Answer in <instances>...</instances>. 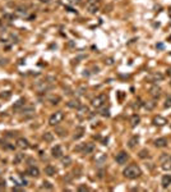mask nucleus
Wrapping results in <instances>:
<instances>
[{
    "label": "nucleus",
    "instance_id": "nucleus-1",
    "mask_svg": "<svg viewBox=\"0 0 171 192\" xmlns=\"http://www.w3.org/2000/svg\"><path fill=\"white\" fill-rule=\"evenodd\" d=\"M123 174H124V177L128 178V179H135V178H138L139 175L142 174V172H141V169H139L138 165L130 164L124 169Z\"/></svg>",
    "mask_w": 171,
    "mask_h": 192
},
{
    "label": "nucleus",
    "instance_id": "nucleus-2",
    "mask_svg": "<svg viewBox=\"0 0 171 192\" xmlns=\"http://www.w3.org/2000/svg\"><path fill=\"white\" fill-rule=\"evenodd\" d=\"M100 4H101V1H100V0H87L86 8H87V10H88V13L94 14V13L98 12Z\"/></svg>",
    "mask_w": 171,
    "mask_h": 192
},
{
    "label": "nucleus",
    "instance_id": "nucleus-3",
    "mask_svg": "<svg viewBox=\"0 0 171 192\" xmlns=\"http://www.w3.org/2000/svg\"><path fill=\"white\" fill-rule=\"evenodd\" d=\"M63 119H64V113L63 112H55L54 114L49 118V123H50V126H57Z\"/></svg>",
    "mask_w": 171,
    "mask_h": 192
},
{
    "label": "nucleus",
    "instance_id": "nucleus-4",
    "mask_svg": "<svg viewBox=\"0 0 171 192\" xmlns=\"http://www.w3.org/2000/svg\"><path fill=\"white\" fill-rule=\"evenodd\" d=\"M105 102H106V96H105V95H98V96H96V97L92 99V106L96 108V109H98V108H101Z\"/></svg>",
    "mask_w": 171,
    "mask_h": 192
},
{
    "label": "nucleus",
    "instance_id": "nucleus-5",
    "mask_svg": "<svg viewBox=\"0 0 171 192\" xmlns=\"http://www.w3.org/2000/svg\"><path fill=\"white\" fill-rule=\"evenodd\" d=\"M51 87H52L51 83H50V82H45V81H42V82H38L37 85H36V88H37L38 92H47V91H49Z\"/></svg>",
    "mask_w": 171,
    "mask_h": 192
},
{
    "label": "nucleus",
    "instance_id": "nucleus-6",
    "mask_svg": "<svg viewBox=\"0 0 171 192\" xmlns=\"http://www.w3.org/2000/svg\"><path fill=\"white\" fill-rule=\"evenodd\" d=\"M128 159H129V156L125 151H120L119 154L115 156V160H116L118 164H125V163L128 161Z\"/></svg>",
    "mask_w": 171,
    "mask_h": 192
},
{
    "label": "nucleus",
    "instance_id": "nucleus-7",
    "mask_svg": "<svg viewBox=\"0 0 171 192\" xmlns=\"http://www.w3.org/2000/svg\"><path fill=\"white\" fill-rule=\"evenodd\" d=\"M51 155H52V157H61L63 156V150H61V147L59 146V145H56V146H54L51 149Z\"/></svg>",
    "mask_w": 171,
    "mask_h": 192
},
{
    "label": "nucleus",
    "instance_id": "nucleus-8",
    "mask_svg": "<svg viewBox=\"0 0 171 192\" xmlns=\"http://www.w3.org/2000/svg\"><path fill=\"white\" fill-rule=\"evenodd\" d=\"M154 146L158 147V149H162V147H166L167 146V140L165 137H160L154 140Z\"/></svg>",
    "mask_w": 171,
    "mask_h": 192
},
{
    "label": "nucleus",
    "instance_id": "nucleus-9",
    "mask_svg": "<svg viewBox=\"0 0 171 192\" xmlns=\"http://www.w3.org/2000/svg\"><path fill=\"white\" fill-rule=\"evenodd\" d=\"M27 174L31 175V177H38V175H40V170H38L37 167L32 165V167H30L27 169Z\"/></svg>",
    "mask_w": 171,
    "mask_h": 192
},
{
    "label": "nucleus",
    "instance_id": "nucleus-10",
    "mask_svg": "<svg viewBox=\"0 0 171 192\" xmlns=\"http://www.w3.org/2000/svg\"><path fill=\"white\" fill-rule=\"evenodd\" d=\"M94 150V145L93 144H83V147H82V152L83 154H91L93 152Z\"/></svg>",
    "mask_w": 171,
    "mask_h": 192
},
{
    "label": "nucleus",
    "instance_id": "nucleus-11",
    "mask_svg": "<svg viewBox=\"0 0 171 192\" xmlns=\"http://www.w3.org/2000/svg\"><path fill=\"white\" fill-rule=\"evenodd\" d=\"M161 185L164 188H167L171 185V174H165L161 179Z\"/></svg>",
    "mask_w": 171,
    "mask_h": 192
},
{
    "label": "nucleus",
    "instance_id": "nucleus-12",
    "mask_svg": "<svg viewBox=\"0 0 171 192\" xmlns=\"http://www.w3.org/2000/svg\"><path fill=\"white\" fill-rule=\"evenodd\" d=\"M17 146L20 147V149H28V147H30V144H28V141L26 140V138L20 137L17 140Z\"/></svg>",
    "mask_w": 171,
    "mask_h": 192
},
{
    "label": "nucleus",
    "instance_id": "nucleus-13",
    "mask_svg": "<svg viewBox=\"0 0 171 192\" xmlns=\"http://www.w3.org/2000/svg\"><path fill=\"white\" fill-rule=\"evenodd\" d=\"M45 174L49 175V177L55 175V174H56V169H55V167H52V165H46V167H45Z\"/></svg>",
    "mask_w": 171,
    "mask_h": 192
},
{
    "label": "nucleus",
    "instance_id": "nucleus-14",
    "mask_svg": "<svg viewBox=\"0 0 171 192\" xmlns=\"http://www.w3.org/2000/svg\"><path fill=\"white\" fill-rule=\"evenodd\" d=\"M68 108H70V109H79L81 106H82V104L79 102V100H70L69 102H68Z\"/></svg>",
    "mask_w": 171,
    "mask_h": 192
},
{
    "label": "nucleus",
    "instance_id": "nucleus-15",
    "mask_svg": "<svg viewBox=\"0 0 171 192\" xmlns=\"http://www.w3.org/2000/svg\"><path fill=\"white\" fill-rule=\"evenodd\" d=\"M96 164L97 165H102L105 161H106V155L105 154H102V152H98V154L96 155Z\"/></svg>",
    "mask_w": 171,
    "mask_h": 192
},
{
    "label": "nucleus",
    "instance_id": "nucleus-16",
    "mask_svg": "<svg viewBox=\"0 0 171 192\" xmlns=\"http://www.w3.org/2000/svg\"><path fill=\"white\" fill-rule=\"evenodd\" d=\"M151 95L153 96V99H158V97L161 96V88H160L158 86H153V87L151 88Z\"/></svg>",
    "mask_w": 171,
    "mask_h": 192
},
{
    "label": "nucleus",
    "instance_id": "nucleus-17",
    "mask_svg": "<svg viewBox=\"0 0 171 192\" xmlns=\"http://www.w3.org/2000/svg\"><path fill=\"white\" fill-rule=\"evenodd\" d=\"M153 123L156 126H165L167 123V120L165 119L164 117H160V115H157V117L153 118Z\"/></svg>",
    "mask_w": 171,
    "mask_h": 192
},
{
    "label": "nucleus",
    "instance_id": "nucleus-18",
    "mask_svg": "<svg viewBox=\"0 0 171 192\" xmlns=\"http://www.w3.org/2000/svg\"><path fill=\"white\" fill-rule=\"evenodd\" d=\"M20 112H22L23 114H26V115H31V114L35 113V108L31 106V105H28V106H26V105H24V106L20 109Z\"/></svg>",
    "mask_w": 171,
    "mask_h": 192
},
{
    "label": "nucleus",
    "instance_id": "nucleus-19",
    "mask_svg": "<svg viewBox=\"0 0 171 192\" xmlns=\"http://www.w3.org/2000/svg\"><path fill=\"white\" fill-rule=\"evenodd\" d=\"M24 105H26V100L24 99H19L14 105H13V110H20Z\"/></svg>",
    "mask_w": 171,
    "mask_h": 192
},
{
    "label": "nucleus",
    "instance_id": "nucleus-20",
    "mask_svg": "<svg viewBox=\"0 0 171 192\" xmlns=\"http://www.w3.org/2000/svg\"><path fill=\"white\" fill-rule=\"evenodd\" d=\"M60 100H61V99H60V96H57V95H51V96L47 97V101H49L50 104H52V105L59 104Z\"/></svg>",
    "mask_w": 171,
    "mask_h": 192
},
{
    "label": "nucleus",
    "instance_id": "nucleus-21",
    "mask_svg": "<svg viewBox=\"0 0 171 192\" xmlns=\"http://www.w3.org/2000/svg\"><path fill=\"white\" fill-rule=\"evenodd\" d=\"M139 142V138H138V136H133V137L129 140V142H128V146L130 147V149H134V147L138 145Z\"/></svg>",
    "mask_w": 171,
    "mask_h": 192
},
{
    "label": "nucleus",
    "instance_id": "nucleus-22",
    "mask_svg": "<svg viewBox=\"0 0 171 192\" xmlns=\"http://www.w3.org/2000/svg\"><path fill=\"white\" fill-rule=\"evenodd\" d=\"M162 169L164 170H171V156H169V159H166L164 163H162Z\"/></svg>",
    "mask_w": 171,
    "mask_h": 192
},
{
    "label": "nucleus",
    "instance_id": "nucleus-23",
    "mask_svg": "<svg viewBox=\"0 0 171 192\" xmlns=\"http://www.w3.org/2000/svg\"><path fill=\"white\" fill-rule=\"evenodd\" d=\"M162 80H164V74H161L160 72L152 74V81H153V82H161Z\"/></svg>",
    "mask_w": 171,
    "mask_h": 192
},
{
    "label": "nucleus",
    "instance_id": "nucleus-24",
    "mask_svg": "<svg viewBox=\"0 0 171 192\" xmlns=\"http://www.w3.org/2000/svg\"><path fill=\"white\" fill-rule=\"evenodd\" d=\"M15 13H17L18 15H20V17H26V15L28 14V10L27 8H23V7H19L17 10H15Z\"/></svg>",
    "mask_w": 171,
    "mask_h": 192
},
{
    "label": "nucleus",
    "instance_id": "nucleus-25",
    "mask_svg": "<svg viewBox=\"0 0 171 192\" xmlns=\"http://www.w3.org/2000/svg\"><path fill=\"white\" fill-rule=\"evenodd\" d=\"M139 122H141V118H139L138 115H133V117L130 118V124H131V127H135V126H138Z\"/></svg>",
    "mask_w": 171,
    "mask_h": 192
},
{
    "label": "nucleus",
    "instance_id": "nucleus-26",
    "mask_svg": "<svg viewBox=\"0 0 171 192\" xmlns=\"http://www.w3.org/2000/svg\"><path fill=\"white\" fill-rule=\"evenodd\" d=\"M23 160H24V154H17L14 156L13 163H14V164H19V163H22Z\"/></svg>",
    "mask_w": 171,
    "mask_h": 192
},
{
    "label": "nucleus",
    "instance_id": "nucleus-27",
    "mask_svg": "<svg viewBox=\"0 0 171 192\" xmlns=\"http://www.w3.org/2000/svg\"><path fill=\"white\" fill-rule=\"evenodd\" d=\"M138 156L141 157V159H147V157H149V151L147 149L141 150V151H139V154H138Z\"/></svg>",
    "mask_w": 171,
    "mask_h": 192
},
{
    "label": "nucleus",
    "instance_id": "nucleus-28",
    "mask_svg": "<svg viewBox=\"0 0 171 192\" xmlns=\"http://www.w3.org/2000/svg\"><path fill=\"white\" fill-rule=\"evenodd\" d=\"M61 164L64 165V167H69V165L72 164V157H70V156H64L61 159Z\"/></svg>",
    "mask_w": 171,
    "mask_h": 192
},
{
    "label": "nucleus",
    "instance_id": "nucleus-29",
    "mask_svg": "<svg viewBox=\"0 0 171 192\" xmlns=\"http://www.w3.org/2000/svg\"><path fill=\"white\" fill-rule=\"evenodd\" d=\"M79 113H78V114H79V117H83V115H87L89 113V110H88V108L87 106H81L79 109Z\"/></svg>",
    "mask_w": 171,
    "mask_h": 192
},
{
    "label": "nucleus",
    "instance_id": "nucleus-30",
    "mask_svg": "<svg viewBox=\"0 0 171 192\" xmlns=\"http://www.w3.org/2000/svg\"><path fill=\"white\" fill-rule=\"evenodd\" d=\"M143 106L146 108L147 110H152L154 106H156V102H154V101H148V102H146V104H143Z\"/></svg>",
    "mask_w": 171,
    "mask_h": 192
},
{
    "label": "nucleus",
    "instance_id": "nucleus-31",
    "mask_svg": "<svg viewBox=\"0 0 171 192\" xmlns=\"http://www.w3.org/2000/svg\"><path fill=\"white\" fill-rule=\"evenodd\" d=\"M44 140H45V141H47V142H51V141L54 140V136H52V133L46 132V133L44 135Z\"/></svg>",
    "mask_w": 171,
    "mask_h": 192
},
{
    "label": "nucleus",
    "instance_id": "nucleus-32",
    "mask_svg": "<svg viewBox=\"0 0 171 192\" xmlns=\"http://www.w3.org/2000/svg\"><path fill=\"white\" fill-rule=\"evenodd\" d=\"M52 185L50 182H45L44 181V183H42V186H41V190H52Z\"/></svg>",
    "mask_w": 171,
    "mask_h": 192
},
{
    "label": "nucleus",
    "instance_id": "nucleus-33",
    "mask_svg": "<svg viewBox=\"0 0 171 192\" xmlns=\"http://www.w3.org/2000/svg\"><path fill=\"white\" fill-rule=\"evenodd\" d=\"M83 135H85V130H83V128H79V130H78V132H77V135H74V140L81 138Z\"/></svg>",
    "mask_w": 171,
    "mask_h": 192
},
{
    "label": "nucleus",
    "instance_id": "nucleus-34",
    "mask_svg": "<svg viewBox=\"0 0 171 192\" xmlns=\"http://www.w3.org/2000/svg\"><path fill=\"white\" fill-rule=\"evenodd\" d=\"M9 97H10L9 91H4V92L0 94V99H9Z\"/></svg>",
    "mask_w": 171,
    "mask_h": 192
},
{
    "label": "nucleus",
    "instance_id": "nucleus-35",
    "mask_svg": "<svg viewBox=\"0 0 171 192\" xmlns=\"http://www.w3.org/2000/svg\"><path fill=\"white\" fill-rule=\"evenodd\" d=\"M101 115H102V117H109V115H110L109 109H104V110H101Z\"/></svg>",
    "mask_w": 171,
    "mask_h": 192
},
{
    "label": "nucleus",
    "instance_id": "nucleus-36",
    "mask_svg": "<svg viewBox=\"0 0 171 192\" xmlns=\"http://www.w3.org/2000/svg\"><path fill=\"white\" fill-rule=\"evenodd\" d=\"M165 108H171V97H167L165 101Z\"/></svg>",
    "mask_w": 171,
    "mask_h": 192
},
{
    "label": "nucleus",
    "instance_id": "nucleus-37",
    "mask_svg": "<svg viewBox=\"0 0 171 192\" xmlns=\"http://www.w3.org/2000/svg\"><path fill=\"white\" fill-rule=\"evenodd\" d=\"M169 156H170V155H167V154H164V155H162V156L160 157V161H161V164H162V163H164L166 159H169Z\"/></svg>",
    "mask_w": 171,
    "mask_h": 192
},
{
    "label": "nucleus",
    "instance_id": "nucleus-38",
    "mask_svg": "<svg viewBox=\"0 0 171 192\" xmlns=\"http://www.w3.org/2000/svg\"><path fill=\"white\" fill-rule=\"evenodd\" d=\"M1 188H5V181L0 178V190H1Z\"/></svg>",
    "mask_w": 171,
    "mask_h": 192
},
{
    "label": "nucleus",
    "instance_id": "nucleus-39",
    "mask_svg": "<svg viewBox=\"0 0 171 192\" xmlns=\"http://www.w3.org/2000/svg\"><path fill=\"white\" fill-rule=\"evenodd\" d=\"M78 190H79V191H88V187H87V186H79Z\"/></svg>",
    "mask_w": 171,
    "mask_h": 192
},
{
    "label": "nucleus",
    "instance_id": "nucleus-40",
    "mask_svg": "<svg viewBox=\"0 0 171 192\" xmlns=\"http://www.w3.org/2000/svg\"><path fill=\"white\" fill-rule=\"evenodd\" d=\"M166 73H167V76H170V77H171V67H169V68H167Z\"/></svg>",
    "mask_w": 171,
    "mask_h": 192
},
{
    "label": "nucleus",
    "instance_id": "nucleus-41",
    "mask_svg": "<svg viewBox=\"0 0 171 192\" xmlns=\"http://www.w3.org/2000/svg\"><path fill=\"white\" fill-rule=\"evenodd\" d=\"M106 62H107V64H112V59H107Z\"/></svg>",
    "mask_w": 171,
    "mask_h": 192
}]
</instances>
